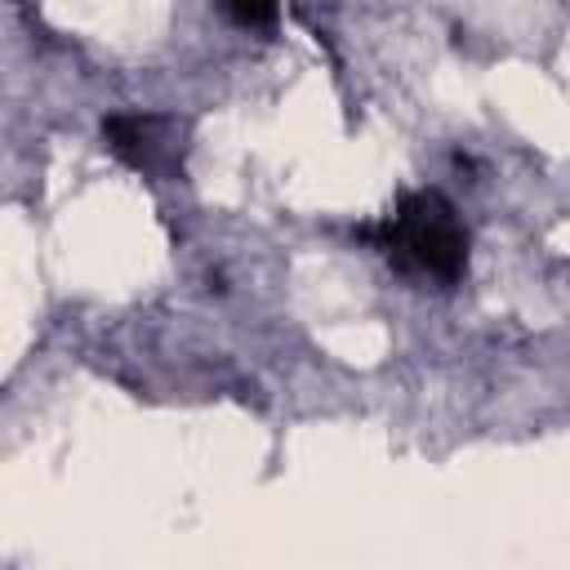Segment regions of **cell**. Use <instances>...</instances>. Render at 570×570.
I'll list each match as a JSON object with an SVG mask.
<instances>
[{"label":"cell","instance_id":"6da1fadb","mask_svg":"<svg viewBox=\"0 0 570 570\" xmlns=\"http://www.w3.org/2000/svg\"><path fill=\"white\" fill-rule=\"evenodd\" d=\"M365 236L401 272L450 285L468 267V227L441 191H405L379 227H365Z\"/></svg>","mask_w":570,"mask_h":570},{"label":"cell","instance_id":"7a4b0ae2","mask_svg":"<svg viewBox=\"0 0 570 570\" xmlns=\"http://www.w3.org/2000/svg\"><path fill=\"white\" fill-rule=\"evenodd\" d=\"M227 18H236L240 27H267V22H276V9L272 4H227Z\"/></svg>","mask_w":570,"mask_h":570}]
</instances>
